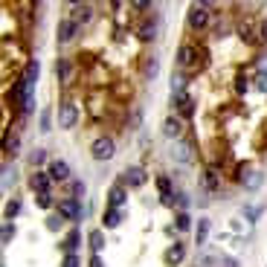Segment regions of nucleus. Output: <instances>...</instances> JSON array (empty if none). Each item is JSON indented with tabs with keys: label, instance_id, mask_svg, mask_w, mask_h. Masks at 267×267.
<instances>
[{
	"label": "nucleus",
	"instance_id": "f257e3e1",
	"mask_svg": "<svg viewBox=\"0 0 267 267\" xmlns=\"http://www.w3.org/2000/svg\"><path fill=\"white\" fill-rule=\"evenodd\" d=\"M90 154H93V160L107 163V160L116 154V145H113V139H110V136H99V139L90 145Z\"/></svg>",
	"mask_w": 267,
	"mask_h": 267
},
{
	"label": "nucleus",
	"instance_id": "f03ea898",
	"mask_svg": "<svg viewBox=\"0 0 267 267\" xmlns=\"http://www.w3.org/2000/svg\"><path fill=\"white\" fill-rule=\"evenodd\" d=\"M58 215H61L64 221H81V218H84V206H81V200L67 198V200L58 203Z\"/></svg>",
	"mask_w": 267,
	"mask_h": 267
},
{
	"label": "nucleus",
	"instance_id": "7ed1b4c3",
	"mask_svg": "<svg viewBox=\"0 0 267 267\" xmlns=\"http://www.w3.org/2000/svg\"><path fill=\"white\" fill-rule=\"evenodd\" d=\"M58 122H61V128H76V122H79V105H76V102H70V99L61 102V107H58Z\"/></svg>",
	"mask_w": 267,
	"mask_h": 267
},
{
	"label": "nucleus",
	"instance_id": "20e7f679",
	"mask_svg": "<svg viewBox=\"0 0 267 267\" xmlns=\"http://www.w3.org/2000/svg\"><path fill=\"white\" fill-rule=\"evenodd\" d=\"M171 157H174L177 163H192V160H195V148H192V142L177 139V142L171 145Z\"/></svg>",
	"mask_w": 267,
	"mask_h": 267
},
{
	"label": "nucleus",
	"instance_id": "39448f33",
	"mask_svg": "<svg viewBox=\"0 0 267 267\" xmlns=\"http://www.w3.org/2000/svg\"><path fill=\"white\" fill-rule=\"evenodd\" d=\"M122 186H125V189H139V186H145V168L131 166L125 174H122Z\"/></svg>",
	"mask_w": 267,
	"mask_h": 267
},
{
	"label": "nucleus",
	"instance_id": "423d86ee",
	"mask_svg": "<svg viewBox=\"0 0 267 267\" xmlns=\"http://www.w3.org/2000/svg\"><path fill=\"white\" fill-rule=\"evenodd\" d=\"M90 18H93V6H90V3H76V6L70 9V21H73L76 27H84Z\"/></svg>",
	"mask_w": 267,
	"mask_h": 267
},
{
	"label": "nucleus",
	"instance_id": "0eeeda50",
	"mask_svg": "<svg viewBox=\"0 0 267 267\" xmlns=\"http://www.w3.org/2000/svg\"><path fill=\"white\" fill-rule=\"evenodd\" d=\"M241 183H244V189H247V192H256V189L265 183L262 168H244V171H241Z\"/></svg>",
	"mask_w": 267,
	"mask_h": 267
},
{
	"label": "nucleus",
	"instance_id": "6e6552de",
	"mask_svg": "<svg viewBox=\"0 0 267 267\" xmlns=\"http://www.w3.org/2000/svg\"><path fill=\"white\" fill-rule=\"evenodd\" d=\"M29 186H32L38 195H47V192L53 189V177H50V171H32V174H29Z\"/></svg>",
	"mask_w": 267,
	"mask_h": 267
},
{
	"label": "nucleus",
	"instance_id": "1a4fd4ad",
	"mask_svg": "<svg viewBox=\"0 0 267 267\" xmlns=\"http://www.w3.org/2000/svg\"><path fill=\"white\" fill-rule=\"evenodd\" d=\"M189 27H192V29H206V27H209V9L195 6V9L189 12Z\"/></svg>",
	"mask_w": 267,
	"mask_h": 267
},
{
	"label": "nucleus",
	"instance_id": "9d476101",
	"mask_svg": "<svg viewBox=\"0 0 267 267\" xmlns=\"http://www.w3.org/2000/svg\"><path fill=\"white\" fill-rule=\"evenodd\" d=\"M163 134H166L168 139H180V134H183V119H180V116H166Z\"/></svg>",
	"mask_w": 267,
	"mask_h": 267
},
{
	"label": "nucleus",
	"instance_id": "9b49d317",
	"mask_svg": "<svg viewBox=\"0 0 267 267\" xmlns=\"http://www.w3.org/2000/svg\"><path fill=\"white\" fill-rule=\"evenodd\" d=\"M171 102L180 107V116H183V119H189V116L195 113V102L189 99V93H174V99Z\"/></svg>",
	"mask_w": 267,
	"mask_h": 267
},
{
	"label": "nucleus",
	"instance_id": "f8f14e48",
	"mask_svg": "<svg viewBox=\"0 0 267 267\" xmlns=\"http://www.w3.org/2000/svg\"><path fill=\"white\" fill-rule=\"evenodd\" d=\"M125 200H128L125 186H113V189L107 192V206H110V209H119V206H125Z\"/></svg>",
	"mask_w": 267,
	"mask_h": 267
},
{
	"label": "nucleus",
	"instance_id": "ddd939ff",
	"mask_svg": "<svg viewBox=\"0 0 267 267\" xmlns=\"http://www.w3.org/2000/svg\"><path fill=\"white\" fill-rule=\"evenodd\" d=\"M183 259H186V247H183L180 241H177V244H171V247L166 250V262H168L171 267H177L180 262H183Z\"/></svg>",
	"mask_w": 267,
	"mask_h": 267
},
{
	"label": "nucleus",
	"instance_id": "4468645a",
	"mask_svg": "<svg viewBox=\"0 0 267 267\" xmlns=\"http://www.w3.org/2000/svg\"><path fill=\"white\" fill-rule=\"evenodd\" d=\"M47 171H50V177H53V180H67V177H70V166H67L64 160H53Z\"/></svg>",
	"mask_w": 267,
	"mask_h": 267
},
{
	"label": "nucleus",
	"instance_id": "2eb2a0df",
	"mask_svg": "<svg viewBox=\"0 0 267 267\" xmlns=\"http://www.w3.org/2000/svg\"><path fill=\"white\" fill-rule=\"evenodd\" d=\"M76 32H79V27H76L73 21H64V24L58 27V41H61V44H70V41L76 38Z\"/></svg>",
	"mask_w": 267,
	"mask_h": 267
},
{
	"label": "nucleus",
	"instance_id": "dca6fc26",
	"mask_svg": "<svg viewBox=\"0 0 267 267\" xmlns=\"http://www.w3.org/2000/svg\"><path fill=\"white\" fill-rule=\"evenodd\" d=\"M102 221H105V227H107V230H116V227L122 224V215H119V209H110V206H107V212H105V218H102Z\"/></svg>",
	"mask_w": 267,
	"mask_h": 267
},
{
	"label": "nucleus",
	"instance_id": "f3484780",
	"mask_svg": "<svg viewBox=\"0 0 267 267\" xmlns=\"http://www.w3.org/2000/svg\"><path fill=\"white\" fill-rule=\"evenodd\" d=\"M79 247H81V233L73 230V233L67 235V241H64V253H79Z\"/></svg>",
	"mask_w": 267,
	"mask_h": 267
},
{
	"label": "nucleus",
	"instance_id": "a211bd4d",
	"mask_svg": "<svg viewBox=\"0 0 267 267\" xmlns=\"http://www.w3.org/2000/svg\"><path fill=\"white\" fill-rule=\"evenodd\" d=\"M87 244H90L93 256H99L102 250H105V235H102L99 230H93V233H90V238H87Z\"/></svg>",
	"mask_w": 267,
	"mask_h": 267
},
{
	"label": "nucleus",
	"instance_id": "6ab92c4d",
	"mask_svg": "<svg viewBox=\"0 0 267 267\" xmlns=\"http://www.w3.org/2000/svg\"><path fill=\"white\" fill-rule=\"evenodd\" d=\"M157 186H160V198H163V203H174V192H171V183H168L166 177H157Z\"/></svg>",
	"mask_w": 267,
	"mask_h": 267
},
{
	"label": "nucleus",
	"instance_id": "aec40b11",
	"mask_svg": "<svg viewBox=\"0 0 267 267\" xmlns=\"http://www.w3.org/2000/svg\"><path fill=\"white\" fill-rule=\"evenodd\" d=\"M18 148H21V139H18V134H9V136H3V151H9V154H18Z\"/></svg>",
	"mask_w": 267,
	"mask_h": 267
},
{
	"label": "nucleus",
	"instance_id": "412c9836",
	"mask_svg": "<svg viewBox=\"0 0 267 267\" xmlns=\"http://www.w3.org/2000/svg\"><path fill=\"white\" fill-rule=\"evenodd\" d=\"M157 73H160V58H157V55H151V58H148V64H145V79H157Z\"/></svg>",
	"mask_w": 267,
	"mask_h": 267
},
{
	"label": "nucleus",
	"instance_id": "4be33fe9",
	"mask_svg": "<svg viewBox=\"0 0 267 267\" xmlns=\"http://www.w3.org/2000/svg\"><path fill=\"white\" fill-rule=\"evenodd\" d=\"M139 38H142V41H154V38H157V21L145 24V27L139 29Z\"/></svg>",
	"mask_w": 267,
	"mask_h": 267
},
{
	"label": "nucleus",
	"instance_id": "5701e85b",
	"mask_svg": "<svg viewBox=\"0 0 267 267\" xmlns=\"http://www.w3.org/2000/svg\"><path fill=\"white\" fill-rule=\"evenodd\" d=\"M206 238H209V221L200 218L198 221V238H195V241H198V244H206Z\"/></svg>",
	"mask_w": 267,
	"mask_h": 267
},
{
	"label": "nucleus",
	"instance_id": "b1692460",
	"mask_svg": "<svg viewBox=\"0 0 267 267\" xmlns=\"http://www.w3.org/2000/svg\"><path fill=\"white\" fill-rule=\"evenodd\" d=\"M171 90H174V93H186V76H183V73H177V76L171 79Z\"/></svg>",
	"mask_w": 267,
	"mask_h": 267
},
{
	"label": "nucleus",
	"instance_id": "393cba45",
	"mask_svg": "<svg viewBox=\"0 0 267 267\" xmlns=\"http://www.w3.org/2000/svg\"><path fill=\"white\" fill-rule=\"evenodd\" d=\"M18 212H21V200H9L6 203V209H3V215L12 221V218H18Z\"/></svg>",
	"mask_w": 267,
	"mask_h": 267
},
{
	"label": "nucleus",
	"instance_id": "a878e982",
	"mask_svg": "<svg viewBox=\"0 0 267 267\" xmlns=\"http://www.w3.org/2000/svg\"><path fill=\"white\" fill-rule=\"evenodd\" d=\"M29 163H32V166H44V163H47V151H44V148H35L32 154H29Z\"/></svg>",
	"mask_w": 267,
	"mask_h": 267
},
{
	"label": "nucleus",
	"instance_id": "bb28decb",
	"mask_svg": "<svg viewBox=\"0 0 267 267\" xmlns=\"http://www.w3.org/2000/svg\"><path fill=\"white\" fill-rule=\"evenodd\" d=\"M61 267H81L79 253H64V262H61Z\"/></svg>",
	"mask_w": 267,
	"mask_h": 267
},
{
	"label": "nucleus",
	"instance_id": "cd10ccee",
	"mask_svg": "<svg viewBox=\"0 0 267 267\" xmlns=\"http://www.w3.org/2000/svg\"><path fill=\"white\" fill-rule=\"evenodd\" d=\"M61 224H64V218H61V215H50V218H47V230H53V233H58V230H61Z\"/></svg>",
	"mask_w": 267,
	"mask_h": 267
},
{
	"label": "nucleus",
	"instance_id": "c85d7f7f",
	"mask_svg": "<svg viewBox=\"0 0 267 267\" xmlns=\"http://www.w3.org/2000/svg\"><path fill=\"white\" fill-rule=\"evenodd\" d=\"M0 238H3V244H9V241L15 238V227H12V224H3V230H0Z\"/></svg>",
	"mask_w": 267,
	"mask_h": 267
},
{
	"label": "nucleus",
	"instance_id": "c756f323",
	"mask_svg": "<svg viewBox=\"0 0 267 267\" xmlns=\"http://www.w3.org/2000/svg\"><path fill=\"white\" fill-rule=\"evenodd\" d=\"M177 61L186 67L189 61H192V50H189V47H180V53H177Z\"/></svg>",
	"mask_w": 267,
	"mask_h": 267
},
{
	"label": "nucleus",
	"instance_id": "7c9ffc66",
	"mask_svg": "<svg viewBox=\"0 0 267 267\" xmlns=\"http://www.w3.org/2000/svg\"><path fill=\"white\" fill-rule=\"evenodd\" d=\"M206 186H209V189H212V192H215V189H218V174H215V171H212V168H209V171H206Z\"/></svg>",
	"mask_w": 267,
	"mask_h": 267
},
{
	"label": "nucleus",
	"instance_id": "2f4dec72",
	"mask_svg": "<svg viewBox=\"0 0 267 267\" xmlns=\"http://www.w3.org/2000/svg\"><path fill=\"white\" fill-rule=\"evenodd\" d=\"M189 227H192L189 215H186V212H180V215H177V230H189Z\"/></svg>",
	"mask_w": 267,
	"mask_h": 267
},
{
	"label": "nucleus",
	"instance_id": "473e14b6",
	"mask_svg": "<svg viewBox=\"0 0 267 267\" xmlns=\"http://www.w3.org/2000/svg\"><path fill=\"white\" fill-rule=\"evenodd\" d=\"M58 79H61V81L70 79V64H67V61H58Z\"/></svg>",
	"mask_w": 267,
	"mask_h": 267
},
{
	"label": "nucleus",
	"instance_id": "72a5a7b5",
	"mask_svg": "<svg viewBox=\"0 0 267 267\" xmlns=\"http://www.w3.org/2000/svg\"><path fill=\"white\" fill-rule=\"evenodd\" d=\"M35 203H38L41 209H50V203H53V198H50V192H47V195H38V198H35Z\"/></svg>",
	"mask_w": 267,
	"mask_h": 267
},
{
	"label": "nucleus",
	"instance_id": "f704fd0d",
	"mask_svg": "<svg viewBox=\"0 0 267 267\" xmlns=\"http://www.w3.org/2000/svg\"><path fill=\"white\" fill-rule=\"evenodd\" d=\"M41 131H44V134L50 131V110H44V113H41Z\"/></svg>",
	"mask_w": 267,
	"mask_h": 267
},
{
	"label": "nucleus",
	"instance_id": "c9c22d12",
	"mask_svg": "<svg viewBox=\"0 0 267 267\" xmlns=\"http://www.w3.org/2000/svg\"><path fill=\"white\" fill-rule=\"evenodd\" d=\"M81 195H84V183H81V180H76V186H73V198L79 200Z\"/></svg>",
	"mask_w": 267,
	"mask_h": 267
},
{
	"label": "nucleus",
	"instance_id": "e433bc0d",
	"mask_svg": "<svg viewBox=\"0 0 267 267\" xmlns=\"http://www.w3.org/2000/svg\"><path fill=\"white\" fill-rule=\"evenodd\" d=\"M134 6H136V9H148V6H154V3H148V0H136Z\"/></svg>",
	"mask_w": 267,
	"mask_h": 267
},
{
	"label": "nucleus",
	"instance_id": "4c0bfd02",
	"mask_svg": "<svg viewBox=\"0 0 267 267\" xmlns=\"http://www.w3.org/2000/svg\"><path fill=\"white\" fill-rule=\"evenodd\" d=\"M90 267H105V265H102L99 256H90Z\"/></svg>",
	"mask_w": 267,
	"mask_h": 267
},
{
	"label": "nucleus",
	"instance_id": "58836bf2",
	"mask_svg": "<svg viewBox=\"0 0 267 267\" xmlns=\"http://www.w3.org/2000/svg\"><path fill=\"white\" fill-rule=\"evenodd\" d=\"M259 70H262V76H267V55L259 61Z\"/></svg>",
	"mask_w": 267,
	"mask_h": 267
},
{
	"label": "nucleus",
	"instance_id": "ea45409f",
	"mask_svg": "<svg viewBox=\"0 0 267 267\" xmlns=\"http://www.w3.org/2000/svg\"><path fill=\"white\" fill-rule=\"evenodd\" d=\"M174 203L177 206H186V195H174Z\"/></svg>",
	"mask_w": 267,
	"mask_h": 267
},
{
	"label": "nucleus",
	"instance_id": "a19ab883",
	"mask_svg": "<svg viewBox=\"0 0 267 267\" xmlns=\"http://www.w3.org/2000/svg\"><path fill=\"white\" fill-rule=\"evenodd\" d=\"M262 35H265V38H267V24H265V27H262Z\"/></svg>",
	"mask_w": 267,
	"mask_h": 267
}]
</instances>
